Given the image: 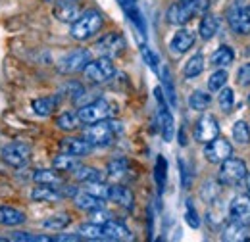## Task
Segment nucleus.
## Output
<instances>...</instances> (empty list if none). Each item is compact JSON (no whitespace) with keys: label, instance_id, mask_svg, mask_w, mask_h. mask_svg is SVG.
I'll use <instances>...</instances> for the list:
<instances>
[{"label":"nucleus","instance_id":"1","mask_svg":"<svg viewBox=\"0 0 250 242\" xmlns=\"http://www.w3.org/2000/svg\"><path fill=\"white\" fill-rule=\"evenodd\" d=\"M210 4H212V0H177L167 8L166 20L171 25L183 27L190 20L204 16L210 10Z\"/></svg>","mask_w":250,"mask_h":242},{"label":"nucleus","instance_id":"2","mask_svg":"<svg viewBox=\"0 0 250 242\" xmlns=\"http://www.w3.org/2000/svg\"><path fill=\"white\" fill-rule=\"evenodd\" d=\"M124 131V125L120 121L102 120L91 123L85 131H83V139L91 144V146H110Z\"/></svg>","mask_w":250,"mask_h":242},{"label":"nucleus","instance_id":"3","mask_svg":"<svg viewBox=\"0 0 250 242\" xmlns=\"http://www.w3.org/2000/svg\"><path fill=\"white\" fill-rule=\"evenodd\" d=\"M104 25V16L98 10H85L71 23V37L75 40H87L94 37Z\"/></svg>","mask_w":250,"mask_h":242},{"label":"nucleus","instance_id":"4","mask_svg":"<svg viewBox=\"0 0 250 242\" xmlns=\"http://www.w3.org/2000/svg\"><path fill=\"white\" fill-rule=\"evenodd\" d=\"M118 112V108L106 100V98H96L93 102L81 106L77 110V116L83 125H91V123H96V121H102V120H110L114 114Z\"/></svg>","mask_w":250,"mask_h":242},{"label":"nucleus","instance_id":"5","mask_svg":"<svg viewBox=\"0 0 250 242\" xmlns=\"http://www.w3.org/2000/svg\"><path fill=\"white\" fill-rule=\"evenodd\" d=\"M247 165L243 160L239 158H227L221 161V167H219V175H218V181L225 186H237L241 182L245 181L247 177Z\"/></svg>","mask_w":250,"mask_h":242},{"label":"nucleus","instance_id":"6","mask_svg":"<svg viewBox=\"0 0 250 242\" xmlns=\"http://www.w3.org/2000/svg\"><path fill=\"white\" fill-rule=\"evenodd\" d=\"M83 73H85V79L87 81L100 85V83H106V81H110L114 77L116 65H114V61L110 60V58L98 56L96 60H91L87 63V67L83 69Z\"/></svg>","mask_w":250,"mask_h":242},{"label":"nucleus","instance_id":"7","mask_svg":"<svg viewBox=\"0 0 250 242\" xmlns=\"http://www.w3.org/2000/svg\"><path fill=\"white\" fill-rule=\"evenodd\" d=\"M93 60V54L91 50L87 48H75L71 50L69 54H65L62 60L58 61V71L63 75H73V73H79L87 67V63Z\"/></svg>","mask_w":250,"mask_h":242},{"label":"nucleus","instance_id":"8","mask_svg":"<svg viewBox=\"0 0 250 242\" xmlns=\"http://www.w3.org/2000/svg\"><path fill=\"white\" fill-rule=\"evenodd\" d=\"M0 156L8 165L21 169V167H27L31 161V148L25 142H10L2 148Z\"/></svg>","mask_w":250,"mask_h":242},{"label":"nucleus","instance_id":"9","mask_svg":"<svg viewBox=\"0 0 250 242\" xmlns=\"http://www.w3.org/2000/svg\"><path fill=\"white\" fill-rule=\"evenodd\" d=\"M229 27L237 35H250V4L237 2L227 12Z\"/></svg>","mask_w":250,"mask_h":242},{"label":"nucleus","instance_id":"10","mask_svg":"<svg viewBox=\"0 0 250 242\" xmlns=\"http://www.w3.org/2000/svg\"><path fill=\"white\" fill-rule=\"evenodd\" d=\"M94 50L98 52V56H104V58H116L120 54H124L125 50V39L122 33H106L100 40H96L94 44Z\"/></svg>","mask_w":250,"mask_h":242},{"label":"nucleus","instance_id":"11","mask_svg":"<svg viewBox=\"0 0 250 242\" xmlns=\"http://www.w3.org/2000/svg\"><path fill=\"white\" fill-rule=\"evenodd\" d=\"M233 152V146L227 139H221V137H216L214 141L206 142L204 146V158L210 161V163H221L223 160H227Z\"/></svg>","mask_w":250,"mask_h":242},{"label":"nucleus","instance_id":"12","mask_svg":"<svg viewBox=\"0 0 250 242\" xmlns=\"http://www.w3.org/2000/svg\"><path fill=\"white\" fill-rule=\"evenodd\" d=\"M216 137H219V123L214 116L204 114L194 125V139L198 142H210Z\"/></svg>","mask_w":250,"mask_h":242},{"label":"nucleus","instance_id":"13","mask_svg":"<svg viewBox=\"0 0 250 242\" xmlns=\"http://www.w3.org/2000/svg\"><path fill=\"white\" fill-rule=\"evenodd\" d=\"M229 217L241 225L250 227V196L249 194H237L229 204Z\"/></svg>","mask_w":250,"mask_h":242},{"label":"nucleus","instance_id":"14","mask_svg":"<svg viewBox=\"0 0 250 242\" xmlns=\"http://www.w3.org/2000/svg\"><path fill=\"white\" fill-rule=\"evenodd\" d=\"M133 235L122 221L108 219L102 223V241H131Z\"/></svg>","mask_w":250,"mask_h":242},{"label":"nucleus","instance_id":"15","mask_svg":"<svg viewBox=\"0 0 250 242\" xmlns=\"http://www.w3.org/2000/svg\"><path fill=\"white\" fill-rule=\"evenodd\" d=\"M154 94H156L158 104H160V131H162L164 141L169 142L171 137H173V118H171V114H169V110H167V106H166V102H164L162 89H156Z\"/></svg>","mask_w":250,"mask_h":242},{"label":"nucleus","instance_id":"16","mask_svg":"<svg viewBox=\"0 0 250 242\" xmlns=\"http://www.w3.org/2000/svg\"><path fill=\"white\" fill-rule=\"evenodd\" d=\"M194 40H196V37L192 31L179 29L173 35V39L169 40V50H171V54H185L187 50L192 48Z\"/></svg>","mask_w":250,"mask_h":242},{"label":"nucleus","instance_id":"17","mask_svg":"<svg viewBox=\"0 0 250 242\" xmlns=\"http://www.w3.org/2000/svg\"><path fill=\"white\" fill-rule=\"evenodd\" d=\"M79 14L81 10L75 0H62V2H56L54 6V18L63 23H73L79 18Z\"/></svg>","mask_w":250,"mask_h":242},{"label":"nucleus","instance_id":"18","mask_svg":"<svg viewBox=\"0 0 250 242\" xmlns=\"http://www.w3.org/2000/svg\"><path fill=\"white\" fill-rule=\"evenodd\" d=\"M91 150H93V146H91V144H89L85 139L67 137V139L60 141V152H63V154H71V156L81 158V156L91 154Z\"/></svg>","mask_w":250,"mask_h":242},{"label":"nucleus","instance_id":"19","mask_svg":"<svg viewBox=\"0 0 250 242\" xmlns=\"http://www.w3.org/2000/svg\"><path fill=\"white\" fill-rule=\"evenodd\" d=\"M108 200L116 202L118 206H122L125 210H131L133 208V202H135V196H133V192L127 186H124V184H114V186H110Z\"/></svg>","mask_w":250,"mask_h":242},{"label":"nucleus","instance_id":"20","mask_svg":"<svg viewBox=\"0 0 250 242\" xmlns=\"http://www.w3.org/2000/svg\"><path fill=\"white\" fill-rule=\"evenodd\" d=\"M63 198L58 186H50V184H37L31 190V200L35 202H56Z\"/></svg>","mask_w":250,"mask_h":242},{"label":"nucleus","instance_id":"21","mask_svg":"<svg viewBox=\"0 0 250 242\" xmlns=\"http://www.w3.org/2000/svg\"><path fill=\"white\" fill-rule=\"evenodd\" d=\"M27 221L25 213L16 210V208H10V206H0V225L4 227H20Z\"/></svg>","mask_w":250,"mask_h":242},{"label":"nucleus","instance_id":"22","mask_svg":"<svg viewBox=\"0 0 250 242\" xmlns=\"http://www.w3.org/2000/svg\"><path fill=\"white\" fill-rule=\"evenodd\" d=\"M73 202H75V206H77L79 210H83V212H94V210L104 208V200H100V198H96L93 194H89L87 190L77 192V194L73 196Z\"/></svg>","mask_w":250,"mask_h":242},{"label":"nucleus","instance_id":"23","mask_svg":"<svg viewBox=\"0 0 250 242\" xmlns=\"http://www.w3.org/2000/svg\"><path fill=\"white\" fill-rule=\"evenodd\" d=\"M221 239L223 241H249V225H241V223L229 219V223L223 229Z\"/></svg>","mask_w":250,"mask_h":242},{"label":"nucleus","instance_id":"24","mask_svg":"<svg viewBox=\"0 0 250 242\" xmlns=\"http://www.w3.org/2000/svg\"><path fill=\"white\" fill-rule=\"evenodd\" d=\"M56 106H58V96H41V98H35L31 102L33 112L41 118H46V116L54 114Z\"/></svg>","mask_w":250,"mask_h":242},{"label":"nucleus","instance_id":"25","mask_svg":"<svg viewBox=\"0 0 250 242\" xmlns=\"http://www.w3.org/2000/svg\"><path fill=\"white\" fill-rule=\"evenodd\" d=\"M219 31V20L214 14H204L202 20H200V25H198V35L204 39V40H210L212 37H216V33Z\"/></svg>","mask_w":250,"mask_h":242},{"label":"nucleus","instance_id":"26","mask_svg":"<svg viewBox=\"0 0 250 242\" xmlns=\"http://www.w3.org/2000/svg\"><path fill=\"white\" fill-rule=\"evenodd\" d=\"M33 181L37 184H50V186H62V177L56 169H37L33 173Z\"/></svg>","mask_w":250,"mask_h":242},{"label":"nucleus","instance_id":"27","mask_svg":"<svg viewBox=\"0 0 250 242\" xmlns=\"http://www.w3.org/2000/svg\"><path fill=\"white\" fill-rule=\"evenodd\" d=\"M52 165H54V169L60 171V173H71V171L79 165V158H77V156H71V154H63L62 152L60 156L54 158Z\"/></svg>","mask_w":250,"mask_h":242},{"label":"nucleus","instance_id":"28","mask_svg":"<svg viewBox=\"0 0 250 242\" xmlns=\"http://www.w3.org/2000/svg\"><path fill=\"white\" fill-rule=\"evenodd\" d=\"M73 177L81 182H93V181H102V173L96 169V167H91V165H77L73 171Z\"/></svg>","mask_w":250,"mask_h":242},{"label":"nucleus","instance_id":"29","mask_svg":"<svg viewBox=\"0 0 250 242\" xmlns=\"http://www.w3.org/2000/svg\"><path fill=\"white\" fill-rule=\"evenodd\" d=\"M106 171H108V177H112L116 181H122L124 177H127V173H129V161L125 158H116V160H112L108 163Z\"/></svg>","mask_w":250,"mask_h":242},{"label":"nucleus","instance_id":"30","mask_svg":"<svg viewBox=\"0 0 250 242\" xmlns=\"http://www.w3.org/2000/svg\"><path fill=\"white\" fill-rule=\"evenodd\" d=\"M69 221H71L69 213H54V215H50V217H46L42 221V229H46V231H62V229H65L69 225Z\"/></svg>","mask_w":250,"mask_h":242},{"label":"nucleus","instance_id":"31","mask_svg":"<svg viewBox=\"0 0 250 242\" xmlns=\"http://www.w3.org/2000/svg\"><path fill=\"white\" fill-rule=\"evenodd\" d=\"M233 60H235V50L227 44H221L212 54V65H216V67H225V65L233 63Z\"/></svg>","mask_w":250,"mask_h":242},{"label":"nucleus","instance_id":"32","mask_svg":"<svg viewBox=\"0 0 250 242\" xmlns=\"http://www.w3.org/2000/svg\"><path fill=\"white\" fill-rule=\"evenodd\" d=\"M56 125H58L62 131H75V129H79L83 123H81V120H79L77 112L67 110V112H63V114H60V116H58Z\"/></svg>","mask_w":250,"mask_h":242},{"label":"nucleus","instance_id":"33","mask_svg":"<svg viewBox=\"0 0 250 242\" xmlns=\"http://www.w3.org/2000/svg\"><path fill=\"white\" fill-rule=\"evenodd\" d=\"M77 235L81 239H89V241H102V223H83L79 225V231Z\"/></svg>","mask_w":250,"mask_h":242},{"label":"nucleus","instance_id":"34","mask_svg":"<svg viewBox=\"0 0 250 242\" xmlns=\"http://www.w3.org/2000/svg\"><path fill=\"white\" fill-rule=\"evenodd\" d=\"M212 104V96L204 91H194L188 96V106L196 112H204Z\"/></svg>","mask_w":250,"mask_h":242},{"label":"nucleus","instance_id":"35","mask_svg":"<svg viewBox=\"0 0 250 242\" xmlns=\"http://www.w3.org/2000/svg\"><path fill=\"white\" fill-rule=\"evenodd\" d=\"M202 71H204V56H202V54H194V56L185 63V67H183V75H185L187 79L198 77Z\"/></svg>","mask_w":250,"mask_h":242},{"label":"nucleus","instance_id":"36","mask_svg":"<svg viewBox=\"0 0 250 242\" xmlns=\"http://www.w3.org/2000/svg\"><path fill=\"white\" fill-rule=\"evenodd\" d=\"M233 141L237 144H249L250 142V127L247 121H237L233 125Z\"/></svg>","mask_w":250,"mask_h":242},{"label":"nucleus","instance_id":"37","mask_svg":"<svg viewBox=\"0 0 250 242\" xmlns=\"http://www.w3.org/2000/svg\"><path fill=\"white\" fill-rule=\"evenodd\" d=\"M218 92H219V96H218L219 108H221L223 112H231V110H233V104H235V92H233V89L223 87V89H219Z\"/></svg>","mask_w":250,"mask_h":242},{"label":"nucleus","instance_id":"38","mask_svg":"<svg viewBox=\"0 0 250 242\" xmlns=\"http://www.w3.org/2000/svg\"><path fill=\"white\" fill-rule=\"evenodd\" d=\"M85 184H87L85 190H87L89 194H93V196L100 198V200H108V194H110V186H108V184H104L102 181L85 182Z\"/></svg>","mask_w":250,"mask_h":242},{"label":"nucleus","instance_id":"39","mask_svg":"<svg viewBox=\"0 0 250 242\" xmlns=\"http://www.w3.org/2000/svg\"><path fill=\"white\" fill-rule=\"evenodd\" d=\"M227 79H229V75H227V71H225V69H218V71H214V73L210 75V79H208V89H210L212 92H218L219 89H223V87H225Z\"/></svg>","mask_w":250,"mask_h":242},{"label":"nucleus","instance_id":"40","mask_svg":"<svg viewBox=\"0 0 250 242\" xmlns=\"http://www.w3.org/2000/svg\"><path fill=\"white\" fill-rule=\"evenodd\" d=\"M166 171H167V163L164 160V156H158V161H156V182L160 186V190L164 188L166 184Z\"/></svg>","mask_w":250,"mask_h":242},{"label":"nucleus","instance_id":"41","mask_svg":"<svg viewBox=\"0 0 250 242\" xmlns=\"http://www.w3.org/2000/svg\"><path fill=\"white\" fill-rule=\"evenodd\" d=\"M237 83L241 87H250V63H243L237 71Z\"/></svg>","mask_w":250,"mask_h":242},{"label":"nucleus","instance_id":"42","mask_svg":"<svg viewBox=\"0 0 250 242\" xmlns=\"http://www.w3.org/2000/svg\"><path fill=\"white\" fill-rule=\"evenodd\" d=\"M164 89H166V94H167L171 106H175V102H177L175 100V91H173V83H171V77H169L167 69H164Z\"/></svg>","mask_w":250,"mask_h":242},{"label":"nucleus","instance_id":"43","mask_svg":"<svg viewBox=\"0 0 250 242\" xmlns=\"http://www.w3.org/2000/svg\"><path fill=\"white\" fill-rule=\"evenodd\" d=\"M185 219H187V223L192 227V229H198V227H200L198 213L194 212V206H192V202H190V200L187 202V213H185Z\"/></svg>","mask_w":250,"mask_h":242},{"label":"nucleus","instance_id":"44","mask_svg":"<svg viewBox=\"0 0 250 242\" xmlns=\"http://www.w3.org/2000/svg\"><path fill=\"white\" fill-rule=\"evenodd\" d=\"M12 241H25V242H39V241H52L50 237H33L31 233H12Z\"/></svg>","mask_w":250,"mask_h":242},{"label":"nucleus","instance_id":"45","mask_svg":"<svg viewBox=\"0 0 250 242\" xmlns=\"http://www.w3.org/2000/svg\"><path fill=\"white\" fill-rule=\"evenodd\" d=\"M143 56H145V60L148 61V65H150V67L156 71V69H158V58L154 56V52H152L148 46H143Z\"/></svg>","mask_w":250,"mask_h":242},{"label":"nucleus","instance_id":"46","mask_svg":"<svg viewBox=\"0 0 250 242\" xmlns=\"http://www.w3.org/2000/svg\"><path fill=\"white\" fill-rule=\"evenodd\" d=\"M79 235H63V237H52V241H79Z\"/></svg>","mask_w":250,"mask_h":242},{"label":"nucleus","instance_id":"47","mask_svg":"<svg viewBox=\"0 0 250 242\" xmlns=\"http://www.w3.org/2000/svg\"><path fill=\"white\" fill-rule=\"evenodd\" d=\"M245 186H247V192L250 194V173H247V177H245Z\"/></svg>","mask_w":250,"mask_h":242},{"label":"nucleus","instance_id":"48","mask_svg":"<svg viewBox=\"0 0 250 242\" xmlns=\"http://www.w3.org/2000/svg\"><path fill=\"white\" fill-rule=\"evenodd\" d=\"M46 2H52V4H56V2H62V0H46Z\"/></svg>","mask_w":250,"mask_h":242}]
</instances>
